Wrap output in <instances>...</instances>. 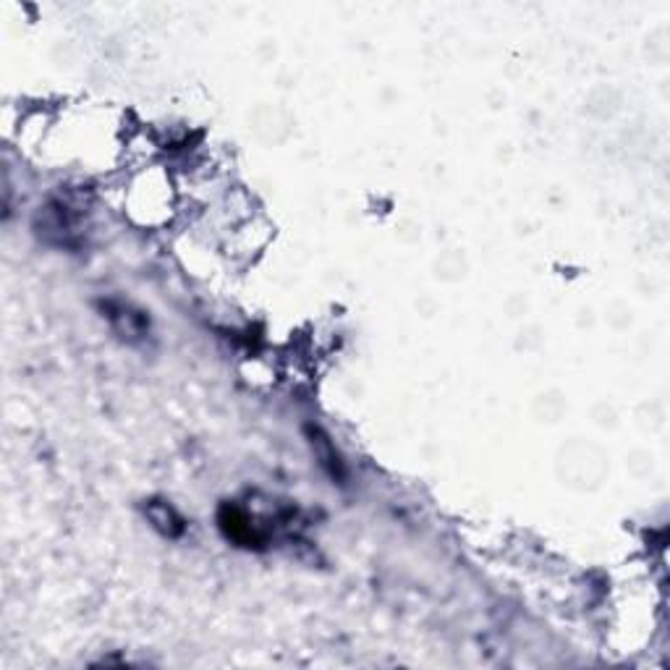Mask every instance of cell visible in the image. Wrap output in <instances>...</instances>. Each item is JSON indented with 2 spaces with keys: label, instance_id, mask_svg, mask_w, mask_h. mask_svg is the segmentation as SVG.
Returning <instances> with one entry per match:
<instances>
[{
  "label": "cell",
  "instance_id": "obj_1",
  "mask_svg": "<svg viewBox=\"0 0 670 670\" xmlns=\"http://www.w3.org/2000/svg\"><path fill=\"white\" fill-rule=\"evenodd\" d=\"M34 231L50 247L76 249L82 241L80 212L66 199H48L34 218Z\"/></svg>",
  "mask_w": 670,
  "mask_h": 670
},
{
  "label": "cell",
  "instance_id": "obj_4",
  "mask_svg": "<svg viewBox=\"0 0 670 670\" xmlns=\"http://www.w3.org/2000/svg\"><path fill=\"white\" fill-rule=\"evenodd\" d=\"M145 513H147L149 524H153L155 530L163 534V537L176 540L187 532V522H184V516L168 501H158V498H155V501H149L145 505Z\"/></svg>",
  "mask_w": 670,
  "mask_h": 670
},
{
  "label": "cell",
  "instance_id": "obj_5",
  "mask_svg": "<svg viewBox=\"0 0 670 670\" xmlns=\"http://www.w3.org/2000/svg\"><path fill=\"white\" fill-rule=\"evenodd\" d=\"M306 435H310V446L317 456L320 467H323L335 482H344L346 467H344V461H341L338 451H335V446L331 443V438H327V435L320 430V427H306Z\"/></svg>",
  "mask_w": 670,
  "mask_h": 670
},
{
  "label": "cell",
  "instance_id": "obj_3",
  "mask_svg": "<svg viewBox=\"0 0 670 670\" xmlns=\"http://www.w3.org/2000/svg\"><path fill=\"white\" fill-rule=\"evenodd\" d=\"M100 312H103V317L108 320L113 331L118 333V338L126 341V344L137 346L149 338V317L137 310V306L118 302V299H105V302H100Z\"/></svg>",
  "mask_w": 670,
  "mask_h": 670
},
{
  "label": "cell",
  "instance_id": "obj_2",
  "mask_svg": "<svg viewBox=\"0 0 670 670\" xmlns=\"http://www.w3.org/2000/svg\"><path fill=\"white\" fill-rule=\"evenodd\" d=\"M218 524L220 532L226 534V540H231L233 545L249 547V551H262V547L268 545L270 534L265 526L257 524L254 519L249 516V511L239 509V505L226 503L218 513Z\"/></svg>",
  "mask_w": 670,
  "mask_h": 670
}]
</instances>
